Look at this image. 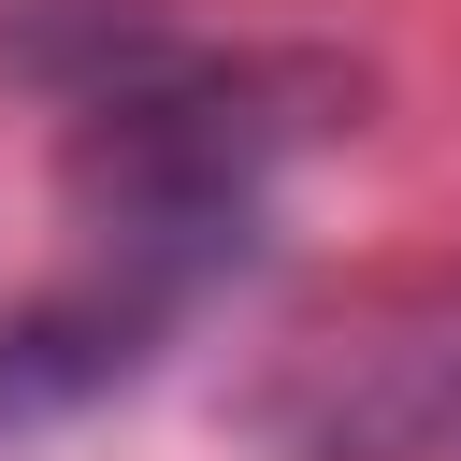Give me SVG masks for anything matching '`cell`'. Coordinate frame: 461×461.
<instances>
[{"label": "cell", "mask_w": 461, "mask_h": 461, "mask_svg": "<svg viewBox=\"0 0 461 461\" xmlns=\"http://www.w3.org/2000/svg\"><path fill=\"white\" fill-rule=\"evenodd\" d=\"M173 317H187V303H158V288L115 274V259H86L72 288L14 303V317H0V432H58V418H86L101 389H130V375L173 346Z\"/></svg>", "instance_id": "obj_1"}, {"label": "cell", "mask_w": 461, "mask_h": 461, "mask_svg": "<svg viewBox=\"0 0 461 461\" xmlns=\"http://www.w3.org/2000/svg\"><path fill=\"white\" fill-rule=\"evenodd\" d=\"M303 461H461V317L346 346L331 403L303 418Z\"/></svg>", "instance_id": "obj_2"}]
</instances>
